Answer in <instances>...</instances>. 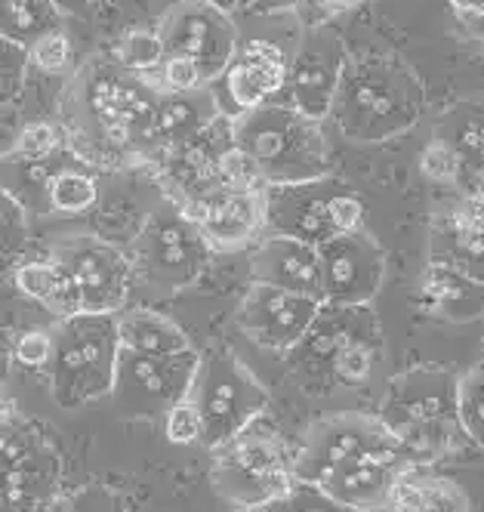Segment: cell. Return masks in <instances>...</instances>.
Instances as JSON below:
<instances>
[{"mask_svg": "<svg viewBox=\"0 0 484 512\" xmlns=\"http://www.w3.org/2000/svg\"><path fill=\"white\" fill-rule=\"evenodd\" d=\"M198 368V352L179 355H142L121 349L115 383H111V401L127 420H158L176 401H182L192 389Z\"/></svg>", "mask_w": 484, "mask_h": 512, "instance_id": "cell-12", "label": "cell"}, {"mask_svg": "<svg viewBox=\"0 0 484 512\" xmlns=\"http://www.w3.org/2000/svg\"><path fill=\"white\" fill-rule=\"evenodd\" d=\"M420 170L429 182H438V186H457V182L466 179V170H463V161L457 158V152L448 142H441L435 136L420 155Z\"/></svg>", "mask_w": 484, "mask_h": 512, "instance_id": "cell-38", "label": "cell"}, {"mask_svg": "<svg viewBox=\"0 0 484 512\" xmlns=\"http://www.w3.org/2000/svg\"><path fill=\"white\" fill-rule=\"evenodd\" d=\"M435 139L448 142L463 161V170L475 173L484 161V102H463L448 115V124H441Z\"/></svg>", "mask_w": 484, "mask_h": 512, "instance_id": "cell-31", "label": "cell"}, {"mask_svg": "<svg viewBox=\"0 0 484 512\" xmlns=\"http://www.w3.org/2000/svg\"><path fill=\"white\" fill-rule=\"evenodd\" d=\"M287 65L290 56L266 38H253L238 47L226 75H222L232 105L238 112H247V108L275 102V96L287 84Z\"/></svg>", "mask_w": 484, "mask_h": 512, "instance_id": "cell-24", "label": "cell"}, {"mask_svg": "<svg viewBox=\"0 0 484 512\" xmlns=\"http://www.w3.org/2000/svg\"><path fill=\"white\" fill-rule=\"evenodd\" d=\"M383 509L392 512H472L469 497L460 485L441 475L423 472L417 463L407 466L389 494V503Z\"/></svg>", "mask_w": 484, "mask_h": 512, "instance_id": "cell-28", "label": "cell"}, {"mask_svg": "<svg viewBox=\"0 0 484 512\" xmlns=\"http://www.w3.org/2000/svg\"><path fill=\"white\" fill-rule=\"evenodd\" d=\"M50 512H124V500L105 485H84L71 494H62Z\"/></svg>", "mask_w": 484, "mask_h": 512, "instance_id": "cell-39", "label": "cell"}, {"mask_svg": "<svg viewBox=\"0 0 484 512\" xmlns=\"http://www.w3.org/2000/svg\"><path fill=\"white\" fill-rule=\"evenodd\" d=\"M219 105L210 87L195 90V93H161L158 96V112H155V158L167 149L189 142L198 136L207 124L219 118Z\"/></svg>", "mask_w": 484, "mask_h": 512, "instance_id": "cell-26", "label": "cell"}, {"mask_svg": "<svg viewBox=\"0 0 484 512\" xmlns=\"http://www.w3.org/2000/svg\"><path fill=\"white\" fill-rule=\"evenodd\" d=\"M426 108V90L398 56L367 53L346 59L330 115L355 142H383L411 130Z\"/></svg>", "mask_w": 484, "mask_h": 512, "instance_id": "cell-3", "label": "cell"}, {"mask_svg": "<svg viewBox=\"0 0 484 512\" xmlns=\"http://www.w3.org/2000/svg\"><path fill=\"white\" fill-rule=\"evenodd\" d=\"M263 192L266 189H259V192L222 189L185 213L195 219L198 232L204 235V241L213 253L244 250L266 235Z\"/></svg>", "mask_w": 484, "mask_h": 512, "instance_id": "cell-21", "label": "cell"}, {"mask_svg": "<svg viewBox=\"0 0 484 512\" xmlns=\"http://www.w3.org/2000/svg\"><path fill=\"white\" fill-rule=\"evenodd\" d=\"M386 355L374 306H324L306 337L287 352V368L303 389H358L374 380Z\"/></svg>", "mask_w": 484, "mask_h": 512, "instance_id": "cell-2", "label": "cell"}, {"mask_svg": "<svg viewBox=\"0 0 484 512\" xmlns=\"http://www.w3.org/2000/svg\"><path fill=\"white\" fill-rule=\"evenodd\" d=\"M148 81H152L158 93H195L210 84L204 78V71L192 59H182V56H164L161 65L148 75Z\"/></svg>", "mask_w": 484, "mask_h": 512, "instance_id": "cell-36", "label": "cell"}, {"mask_svg": "<svg viewBox=\"0 0 484 512\" xmlns=\"http://www.w3.org/2000/svg\"><path fill=\"white\" fill-rule=\"evenodd\" d=\"M118 340L121 349L142 355H179L189 352V334L176 321L152 309H121L118 315Z\"/></svg>", "mask_w": 484, "mask_h": 512, "instance_id": "cell-29", "label": "cell"}, {"mask_svg": "<svg viewBox=\"0 0 484 512\" xmlns=\"http://www.w3.org/2000/svg\"><path fill=\"white\" fill-rule=\"evenodd\" d=\"M28 244V213L0 186V272L16 269Z\"/></svg>", "mask_w": 484, "mask_h": 512, "instance_id": "cell-34", "label": "cell"}, {"mask_svg": "<svg viewBox=\"0 0 484 512\" xmlns=\"http://www.w3.org/2000/svg\"><path fill=\"white\" fill-rule=\"evenodd\" d=\"M65 149V133L59 124L50 121H34L25 124L16 136V142L4 152V164H37V161H50Z\"/></svg>", "mask_w": 484, "mask_h": 512, "instance_id": "cell-32", "label": "cell"}, {"mask_svg": "<svg viewBox=\"0 0 484 512\" xmlns=\"http://www.w3.org/2000/svg\"><path fill=\"white\" fill-rule=\"evenodd\" d=\"M189 401L201 417V445L216 451L266 414L269 389L235 352L213 349L198 355Z\"/></svg>", "mask_w": 484, "mask_h": 512, "instance_id": "cell-9", "label": "cell"}, {"mask_svg": "<svg viewBox=\"0 0 484 512\" xmlns=\"http://www.w3.org/2000/svg\"><path fill=\"white\" fill-rule=\"evenodd\" d=\"M25 71H28L25 47L0 38V105H7L10 99L19 96V90L25 84Z\"/></svg>", "mask_w": 484, "mask_h": 512, "instance_id": "cell-40", "label": "cell"}, {"mask_svg": "<svg viewBox=\"0 0 484 512\" xmlns=\"http://www.w3.org/2000/svg\"><path fill=\"white\" fill-rule=\"evenodd\" d=\"M250 272L256 284L290 290V294H303L321 303V256L318 247L306 241L263 235L256 241Z\"/></svg>", "mask_w": 484, "mask_h": 512, "instance_id": "cell-23", "label": "cell"}, {"mask_svg": "<svg viewBox=\"0 0 484 512\" xmlns=\"http://www.w3.org/2000/svg\"><path fill=\"white\" fill-rule=\"evenodd\" d=\"M210 260L213 250L198 232L195 219L173 201H164L148 213L130 247L133 281L161 297L192 287L207 272Z\"/></svg>", "mask_w": 484, "mask_h": 512, "instance_id": "cell-7", "label": "cell"}, {"mask_svg": "<svg viewBox=\"0 0 484 512\" xmlns=\"http://www.w3.org/2000/svg\"><path fill=\"white\" fill-rule=\"evenodd\" d=\"M50 355H53V331H25L22 337L13 340V358L25 368H34V371H47L50 364Z\"/></svg>", "mask_w": 484, "mask_h": 512, "instance_id": "cell-43", "label": "cell"}, {"mask_svg": "<svg viewBox=\"0 0 484 512\" xmlns=\"http://www.w3.org/2000/svg\"><path fill=\"white\" fill-rule=\"evenodd\" d=\"M266 235H284L321 247L324 241L364 229V201L343 182L321 176L290 186H266Z\"/></svg>", "mask_w": 484, "mask_h": 512, "instance_id": "cell-10", "label": "cell"}, {"mask_svg": "<svg viewBox=\"0 0 484 512\" xmlns=\"http://www.w3.org/2000/svg\"><path fill=\"white\" fill-rule=\"evenodd\" d=\"M161 420H164V435L173 445L201 442V417H198V408L189 401V395H185L182 401H176Z\"/></svg>", "mask_w": 484, "mask_h": 512, "instance_id": "cell-42", "label": "cell"}, {"mask_svg": "<svg viewBox=\"0 0 484 512\" xmlns=\"http://www.w3.org/2000/svg\"><path fill=\"white\" fill-rule=\"evenodd\" d=\"M62 497V460L44 432L16 417L0 435V503L13 512H50Z\"/></svg>", "mask_w": 484, "mask_h": 512, "instance_id": "cell-11", "label": "cell"}, {"mask_svg": "<svg viewBox=\"0 0 484 512\" xmlns=\"http://www.w3.org/2000/svg\"><path fill=\"white\" fill-rule=\"evenodd\" d=\"M53 4L59 7L62 16H78V13L90 10V7L96 4V0H53Z\"/></svg>", "mask_w": 484, "mask_h": 512, "instance_id": "cell-45", "label": "cell"}, {"mask_svg": "<svg viewBox=\"0 0 484 512\" xmlns=\"http://www.w3.org/2000/svg\"><path fill=\"white\" fill-rule=\"evenodd\" d=\"M158 90L145 75L111 56H93L71 75L62 93V133L68 152L105 170L155 161Z\"/></svg>", "mask_w": 484, "mask_h": 512, "instance_id": "cell-1", "label": "cell"}, {"mask_svg": "<svg viewBox=\"0 0 484 512\" xmlns=\"http://www.w3.org/2000/svg\"><path fill=\"white\" fill-rule=\"evenodd\" d=\"M13 281L28 300L41 303L59 321L84 312L78 284L71 281V275L53 260V256H44V260H22L13 272Z\"/></svg>", "mask_w": 484, "mask_h": 512, "instance_id": "cell-27", "label": "cell"}, {"mask_svg": "<svg viewBox=\"0 0 484 512\" xmlns=\"http://www.w3.org/2000/svg\"><path fill=\"white\" fill-rule=\"evenodd\" d=\"M0 512H13L10 506H4V503H0Z\"/></svg>", "mask_w": 484, "mask_h": 512, "instance_id": "cell-49", "label": "cell"}, {"mask_svg": "<svg viewBox=\"0 0 484 512\" xmlns=\"http://www.w3.org/2000/svg\"><path fill=\"white\" fill-rule=\"evenodd\" d=\"M164 56L192 59L213 84L238 50V28L216 0H179L158 25Z\"/></svg>", "mask_w": 484, "mask_h": 512, "instance_id": "cell-13", "label": "cell"}, {"mask_svg": "<svg viewBox=\"0 0 484 512\" xmlns=\"http://www.w3.org/2000/svg\"><path fill=\"white\" fill-rule=\"evenodd\" d=\"M16 408H13V401L10 398H4V395H0V435H4L13 423H16Z\"/></svg>", "mask_w": 484, "mask_h": 512, "instance_id": "cell-46", "label": "cell"}, {"mask_svg": "<svg viewBox=\"0 0 484 512\" xmlns=\"http://www.w3.org/2000/svg\"><path fill=\"white\" fill-rule=\"evenodd\" d=\"M318 256L324 306H370L377 300L386 278V250L370 232L330 238L318 247Z\"/></svg>", "mask_w": 484, "mask_h": 512, "instance_id": "cell-17", "label": "cell"}, {"mask_svg": "<svg viewBox=\"0 0 484 512\" xmlns=\"http://www.w3.org/2000/svg\"><path fill=\"white\" fill-rule=\"evenodd\" d=\"M50 256L78 284L84 312L118 315L121 309H127L133 290V266L124 250L96 235H71L62 238Z\"/></svg>", "mask_w": 484, "mask_h": 512, "instance_id": "cell-16", "label": "cell"}, {"mask_svg": "<svg viewBox=\"0 0 484 512\" xmlns=\"http://www.w3.org/2000/svg\"><path fill=\"white\" fill-rule=\"evenodd\" d=\"M472 192L484 198V161H481L478 170H475V186H472Z\"/></svg>", "mask_w": 484, "mask_h": 512, "instance_id": "cell-48", "label": "cell"}, {"mask_svg": "<svg viewBox=\"0 0 484 512\" xmlns=\"http://www.w3.org/2000/svg\"><path fill=\"white\" fill-rule=\"evenodd\" d=\"M417 303L438 321L469 324L484 318V281H475L451 266L426 263L417 281Z\"/></svg>", "mask_w": 484, "mask_h": 512, "instance_id": "cell-25", "label": "cell"}, {"mask_svg": "<svg viewBox=\"0 0 484 512\" xmlns=\"http://www.w3.org/2000/svg\"><path fill=\"white\" fill-rule=\"evenodd\" d=\"M256 512H358L349 509L343 503H337L333 497H327L318 485H306V482H293L278 500L266 503Z\"/></svg>", "mask_w": 484, "mask_h": 512, "instance_id": "cell-37", "label": "cell"}, {"mask_svg": "<svg viewBox=\"0 0 484 512\" xmlns=\"http://www.w3.org/2000/svg\"><path fill=\"white\" fill-rule=\"evenodd\" d=\"M263 10H300V0H253Z\"/></svg>", "mask_w": 484, "mask_h": 512, "instance_id": "cell-47", "label": "cell"}, {"mask_svg": "<svg viewBox=\"0 0 484 512\" xmlns=\"http://www.w3.org/2000/svg\"><path fill=\"white\" fill-rule=\"evenodd\" d=\"M380 512H392V509H380Z\"/></svg>", "mask_w": 484, "mask_h": 512, "instance_id": "cell-50", "label": "cell"}, {"mask_svg": "<svg viewBox=\"0 0 484 512\" xmlns=\"http://www.w3.org/2000/svg\"><path fill=\"white\" fill-rule=\"evenodd\" d=\"M235 149L250 158L266 186L321 179L330 170L327 139L318 121L281 102L247 108L232 118Z\"/></svg>", "mask_w": 484, "mask_h": 512, "instance_id": "cell-5", "label": "cell"}, {"mask_svg": "<svg viewBox=\"0 0 484 512\" xmlns=\"http://www.w3.org/2000/svg\"><path fill=\"white\" fill-rule=\"evenodd\" d=\"M377 420L414 463L444 457L466 438L457 420V374L426 364L392 377Z\"/></svg>", "mask_w": 484, "mask_h": 512, "instance_id": "cell-4", "label": "cell"}, {"mask_svg": "<svg viewBox=\"0 0 484 512\" xmlns=\"http://www.w3.org/2000/svg\"><path fill=\"white\" fill-rule=\"evenodd\" d=\"M28 65L41 68V71H50V75H56V71H65L68 59H71V44H68V34L62 28L44 34V38H37L28 50Z\"/></svg>", "mask_w": 484, "mask_h": 512, "instance_id": "cell-41", "label": "cell"}, {"mask_svg": "<svg viewBox=\"0 0 484 512\" xmlns=\"http://www.w3.org/2000/svg\"><path fill=\"white\" fill-rule=\"evenodd\" d=\"M232 149V118L219 115L198 136L161 152L152 167L167 201L192 210L210 195L222 192V158Z\"/></svg>", "mask_w": 484, "mask_h": 512, "instance_id": "cell-15", "label": "cell"}, {"mask_svg": "<svg viewBox=\"0 0 484 512\" xmlns=\"http://www.w3.org/2000/svg\"><path fill=\"white\" fill-rule=\"evenodd\" d=\"M429 263L451 266L475 281H484V198L463 192L444 204L429 226Z\"/></svg>", "mask_w": 484, "mask_h": 512, "instance_id": "cell-20", "label": "cell"}, {"mask_svg": "<svg viewBox=\"0 0 484 512\" xmlns=\"http://www.w3.org/2000/svg\"><path fill=\"white\" fill-rule=\"evenodd\" d=\"M13 364H16V358H13V340L4 331H0V389L7 386V380L13 374Z\"/></svg>", "mask_w": 484, "mask_h": 512, "instance_id": "cell-44", "label": "cell"}, {"mask_svg": "<svg viewBox=\"0 0 484 512\" xmlns=\"http://www.w3.org/2000/svg\"><path fill=\"white\" fill-rule=\"evenodd\" d=\"M62 13L53 0H0V38L31 47L37 38L62 28Z\"/></svg>", "mask_w": 484, "mask_h": 512, "instance_id": "cell-30", "label": "cell"}, {"mask_svg": "<svg viewBox=\"0 0 484 512\" xmlns=\"http://www.w3.org/2000/svg\"><path fill=\"white\" fill-rule=\"evenodd\" d=\"M210 454L213 491L244 512L263 509L296 482L293 454L281 442V435L259 420H253L247 429H241L235 438H229L226 445H219Z\"/></svg>", "mask_w": 484, "mask_h": 512, "instance_id": "cell-8", "label": "cell"}, {"mask_svg": "<svg viewBox=\"0 0 484 512\" xmlns=\"http://www.w3.org/2000/svg\"><path fill=\"white\" fill-rule=\"evenodd\" d=\"M111 59L121 62L130 71H136V75L148 78L164 59V47H161L158 31H130V34H124V38L118 41V47H115V53H111Z\"/></svg>", "mask_w": 484, "mask_h": 512, "instance_id": "cell-35", "label": "cell"}, {"mask_svg": "<svg viewBox=\"0 0 484 512\" xmlns=\"http://www.w3.org/2000/svg\"><path fill=\"white\" fill-rule=\"evenodd\" d=\"M118 318L81 312L62 318L53 331V355L47 364L50 392L65 411L87 408L111 395L118 368Z\"/></svg>", "mask_w": 484, "mask_h": 512, "instance_id": "cell-6", "label": "cell"}, {"mask_svg": "<svg viewBox=\"0 0 484 512\" xmlns=\"http://www.w3.org/2000/svg\"><path fill=\"white\" fill-rule=\"evenodd\" d=\"M414 466L404 448H389L377 454H364L327 472L318 488L337 503L358 509V512H380L389 503V494L398 482V475Z\"/></svg>", "mask_w": 484, "mask_h": 512, "instance_id": "cell-22", "label": "cell"}, {"mask_svg": "<svg viewBox=\"0 0 484 512\" xmlns=\"http://www.w3.org/2000/svg\"><path fill=\"white\" fill-rule=\"evenodd\" d=\"M318 309L321 303L312 297L290 294V290H278V287L253 281L238 306L235 321L250 343L287 355L306 337Z\"/></svg>", "mask_w": 484, "mask_h": 512, "instance_id": "cell-19", "label": "cell"}, {"mask_svg": "<svg viewBox=\"0 0 484 512\" xmlns=\"http://www.w3.org/2000/svg\"><path fill=\"white\" fill-rule=\"evenodd\" d=\"M457 420L469 442L484 448V358L457 377Z\"/></svg>", "mask_w": 484, "mask_h": 512, "instance_id": "cell-33", "label": "cell"}, {"mask_svg": "<svg viewBox=\"0 0 484 512\" xmlns=\"http://www.w3.org/2000/svg\"><path fill=\"white\" fill-rule=\"evenodd\" d=\"M389 448H401V445L377 420V414H355V411L330 414L309 426L300 451L293 454V479L318 485L337 466Z\"/></svg>", "mask_w": 484, "mask_h": 512, "instance_id": "cell-14", "label": "cell"}, {"mask_svg": "<svg viewBox=\"0 0 484 512\" xmlns=\"http://www.w3.org/2000/svg\"><path fill=\"white\" fill-rule=\"evenodd\" d=\"M346 59L349 53L340 41V34H333L324 25H315L300 41L287 65L284 87L290 93V108L321 124L330 115Z\"/></svg>", "mask_w": 484, "mask_h": 512, "instance_id": "cell-18", "label": "cell"}]
</instances>
